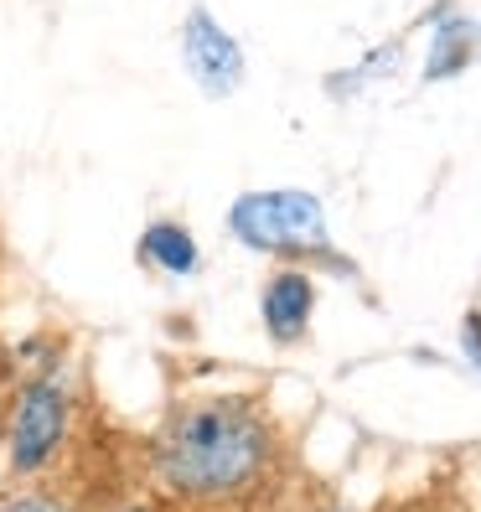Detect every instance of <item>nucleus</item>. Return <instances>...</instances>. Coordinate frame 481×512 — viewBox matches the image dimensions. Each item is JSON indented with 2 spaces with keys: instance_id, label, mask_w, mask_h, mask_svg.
<instances>
[{
  "instance_id": "obj_8",
  "label": "nucleus",
  "mask_w": 481,
  "mask_h": 512,
  "mask_svg": "<svg viewBox=\"0 0 481 512\" xmlns=\"http://www.w3.org/2000/svg\"><path fill=\"white\" fill-rule=\"evenodd\" d=\"M0 512H68V502L47 487H21L11 497H0Z\"/></svg>"
},
{
  "instance_id": "obj_1",
  "label": "nucleus",
  "mask_w": 481,
  "mask_h": 512,
  "mask_svg": "<svg viewBox=\"0 0 481 512\" xmlns=\"http://www.w3.org/2000/svg\"><path fill=\"white\" fill-rule=\"evenodd\" d=\"M150 471L187 507H238L275 471V425L254 399L176 404L150 440Z\"/></svg>"
},
{
  "instance_id": "obj_7",
  "label": "nucleus",
  "mask_w": 481,
  "mask_h": 512,
  "mask_svg": "<svg viewBox=\"0 0 481 512\" xmlns=\"http://www.w3.org/2000/svg\"><path fill=\"white\" fill-rule=\"evenodd\" d=\"M135 259H140L145 269H156V275L187 280V275H197V264H202V244L192 238L187 223H176V218H150L145 233H140V244H135Z\"/></svg>"
},
{
  "instance_id": "obj_5",
  "label": "nucleus",
  "mask_w": 481,
  "mask_h": 512,
  "mask_svg": "<svg viewBox=\"0 0 481 512\" xmlns=\"http://www.w3.org/2000/svg\"><path fill=\"white\" fill-rule=\"evenodd\" d=\"M259 321H264V337L275 347L306 342L311 321H316V280L300 264L275 269V275L264 280V290H259Z\"/></svg>"
},
{
  "instance_id": "obj_4",
  "label": "nucleus",
  "mask_w": 481,
  "mask_h": 512,
  "mask_svg": "<svg viewBox=\"0 0 481 512\" xmlns=\"http://www.w3.org/2000/svg\"><path fill=\"white\" fill-rule=\"evenodd\" d=\"M176 52H182V73L207 99H233L249 78L244 47H238V37L207 6H192L182 16V26H176Z\"/></svg>"
},
{
  "instance_id": "obj_10",
  "label": "nucleus",
  "mask_w": 481,
  "mask_h": 512,
  "mask_svg": "<svg viewBox=\"0 0 481 512\" xmlns=\"http://www.w3.org/2000/svg\"><path fill=\"white\" fill-rule=\"evenodd\" d=\"M109 512H156L150 502H119V507H109Z\"/></svg>"
},
{
  "instance_id": "obj_9",
  "label": "nucleus",
  "mask_w": 481,
  "mask_h": 512,
  "mask_svg": "<svg viewBox=\"0 0 481 512\" xmlns=\"http://www.w3.org/2000/svg\"><path fill=\"white\" fill-rule=\"evenodd\" d=\"M461 352L481 368V311H466V321H461Z\"/></svg>"
},
{
  "instance_id": "obj_2",
  "label": "nucleus",
  "mask_w": 481,
  "mask_h": 512,
  "mask_svg": "<svg viewBox=\"0 0 481 512\" xmlns=\"http://www.w3.org/2000/svg\"><path fill=\"white\" fill-rule=\"evenodd\" d=\"M228 233L233 244H244L254 254H269L280 264H316V259H347L332 249V223L316 192L306 187H259L228 202Z\"/></svg>"
},
{
  "instance_id": "obj_3",
  "label": "nucleus",
  "mask_w": 481,
  "mask_h": 512,
  "mask_svg": "<svg viewBox=\"0 0 481 512\" xmlns=\"http://www.w3.org/2000/svg\"><path fill=\"white\" fill-rule=\"evenodd\" d=\"M73 435V399L57 378H26L6 419V461L16 476H42Z\"/></svg>"
},
{
  "instance_id": "obj_6",
  "label": "nucleus",
  "mask_w": 481,
  "mask_h": 512,
  "mask_svg": "<svg viewBox=\"0 0 481 512\" xmlns=\"http://www.w3.org/2000/svg\"><path fill=\"white\" fill-rule=\"evenodd\" d=\"M471 63H481V21L445 11L430 26V47H425V83H450L461 78Z\"/></svg>"
}]
</instances>
